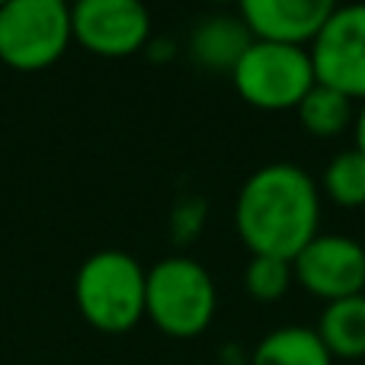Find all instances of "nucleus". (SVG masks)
Returning a JSON list of instances; mask_svg holds the SVG:
<instances>
[{"label":"nucleus","mask_w":365,"mask_h":365,"mask_svg":"<svg viewBox=\"0 0 365 365\" xmlns=\"http://www.w3.org/2000/svg\"><path fill=\"white\" fill-rule=\"evenodd\" d=\"M321 195L302 167L266 164L244 180L234 225L253 257L295 259L317 237Z\"/></svg>","instance_id":"1"},{"label":"nucleus","mask_w":365,"mask_h":365,"mask_svg":"<svg viewBox=\"0 0 365 365\" xmlns=\"http://www.w3.org/2000/svg\"><path fill=\"white\" fill-rule=\"evenodd\" d=\"M148 272L125 250H96L74 276V302L90 327L128 334L145 317Z\"/></svg>","instance_id":"2"},{"label":"nucleus","mask_w":365,"mask_h":365,"mask_svg":"<svg viewBox=\"0 0 365 365\" xmlns=\"http://www.w3.org/2000/svg\"><path fill=\"white\" fill-rule=\"evenodd\" d=\"M215 282L202 263L189 257H167L148 269L145 317L167 336H199L215 317Z\"/></svg>","instance_id":"3"},{"label":"nucleus","mask_w":365,"mask_h":365,"mask_svg":"<svg viewBox=\"0 0 365 365\" xmlns=\"http://www.w3.org/2000/svg\"><path fill=\"white\" fill-rule=\"evenodd\" d=\"M234 87L250 106L257 109H298V103L308 96V90L317 83L311 51L298 45L259 42L253 38L240 61L231 71Z\"/></svg>","instance_id":"4"},{"label":"nucleus","mask_w":365,"mask_h":365,"mask_svg":"<svg viewBox=\"0 0 365 365\" xmlns=\"http://www.w3.org/2000/svg\"><path fill=\"white\" fill-rule=\"evenodd\" d=\"M71 38V6L61 0H10L0 6V61L10 68H48Z\"/></svg>","instance_id":"5"},{"label":"nucleus","mask_w":365,"mask_h":365,"mask_svg":"<svg viewBox=\"0 0 365 365\" xmlns=\"http://www.w3.org/2000/svg\"><path fill=\"white\" fill-rule=\"evenodd\" d=\"M308 51L317 83L365 103V4L334 6Z\"/></svg>","instance_id":"6"},{"label":"nucleus","mask_w":365,"mask_h":365,"mask_svg":"<svg viewBox=\"0 0 365 365\" xmlns=\"http://www.w3.org/2000/svg\"><path fill=\"white\" fill-rule=\"evenodd\" d=\"M292 276L295 282H302L304 292L324 298L327 304L362 295L365 247L356 244L353 237H340V234H317L292 259Z\"/></svg>","instance_id":"7"},{"label":"nucleus","mask_w":365,"mask_h":365,"mask_svg":"<svg viewBox=\"0 0 365 365\" xmlns=\"http://www.w3.org/2000/svg\"><path fill=\"white\" fill-rule=\"evenodd\" d=\"M71 36L100 58H125L148 42L151 16L138 0H81L71 6Z\"/></svg>","instance_id":"8"},{"label":"nucleus","mask_w":365,"mask_h":365,"mask_svg":"<svg viewBox=\"0 0 365 365\" xmlns=\"http://www.w3.org/2000/svg\"><path fill=\"white\" fill-rule=\"evenodd\" d=\"M334 4L327 0H244L240 19L259 42L298 45L304 48L324 29Z\"/></svg>","instance_id":"9"},{"label":"nucleus","mask_w":365,"mask_h":365,"mask_svg":"<svg viewBox=\"0 0 365 365\" xmlns=\"http://www.w3.org/2000/svg\"><path fill=\"white\" fill-rule=\"evenodd\" d=\"M250 365H334L324 340L311 327H276L257 343Z\"/></svg>","instance_id":"10"},{"label":"nucleus","mask_w":365,"mask_h":365,"mask_svg":"<svg viewBox=\"0 0 365 365\" xmlns=\"http://www.w3.org/2000/svg\"><path fill=\"white\" fill-rule=\"evenodd\" d=\"M317 336L324 340L334 359H362L365 356V292L353 298L330 302L317 324Z\"/></svg>","instance_id":"11"},{"label":"nucleus","mask_w":365,"mask_h":365,"mask_svg":"<svg viewBox=\"0 0 365 365\" xmlns=\"http://www.w3.org/2000/svg\"><path fill=\"white\" fill-rule=\"evenodd\" d=\"M253 42V36L247 32L244 19L234 16H212L205 23L195 26L192 32V58L205 68L215 71H234V64L240 61V55L247 51V45Z\"/></svg>","instance_id":"12"},{"label":"nucleus","mask_w":365,"mask_h":365,"mask_svg":"<svg viewBox=\"0 0 365 365\" xmlns=\"http://www.w3.org/2000/svg\"><path fill=\"white\" fill-rule=\"evenodd\" d=\"M295 113L298 122L304 125V132L317 135V138H334V135L346 132L356 122L353 100L334 87H324V83H314L308 90V96L298 103Z\"/></svg>","instance_id":"13"},{"label":"nucleus","mask_w":365,"mask_h":365,"mask_svg":"<svg viewBox=\"0 0 365 365\" xmlns=\"http://www.w3.org/2000/svg\"><path fill=\"white\" fill-rule=\"evenodd\" d=\"M324 192L343 208H362L365 205V154L359 148L340 151L324 170Z\"/></svg>","instance_id":"14"},{"label":"nucleus","mask_w":365,"mask_h":365,"mask_svg":"<svg viewBox=\"0 0 365 365\" xmlns=\"http://www.w3.org/2000/svg\"><path fill=\"white\" fill-rule=\"evenodd\" d=\"M292 279H295L292 276V263L279 257H253L244 272V285L257 302H276V298H282L289 292Z\"/></svg>","instance_id":"15"},{"label":"nucleus","mask_w":365,"mask_h":365,"mask_svg":"<svg viewBox=\"0 0 365 365\" xmlns=\"http://www.w3.org/2000/svg\"><path fill=\"white\" fill-rule=\"evenodd\" d=\"M353 132H356V148L365 154V103H362V109L356 113V122H353Z\"/></svg>","instance_id":"16"}]
</instances>
